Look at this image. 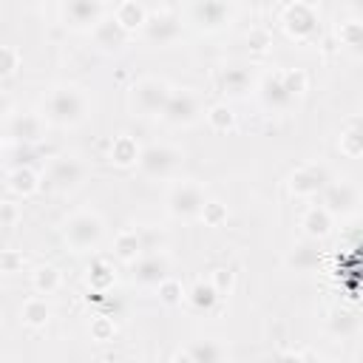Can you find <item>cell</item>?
I'll return each instance as SVG.
<instances>
[{
    "instance_id": "obj_41",
    "label": "cell",
    "mask_w": 363,
    "mask_h": 363,
    "mask_svg": "<svg viewBox=\"0 0 363 363\" xmlns=\"http://www.w3.org/2000/svg\"><path fill=\"white\" fill-rule=\"evenodd\" d=\"M23 267H26V255H23V252H14V250H6V252H3V272H6V275L23 272Z\"/></svg>"
},
{
    "instance_id": "obj_20",
    "label": "cell",
    "mask_w": 363,
    "mask_h": 363,
    "mask_svg": "<svg viewBox=\"0 0 363 363\" xmlns=\"http://www.w3.org/2000/svg\"><path fill=\"white\" fill-rule=\"evenodd\" d=\"M6 190L11 196H20V199H28L40 190V173L31 167V164H23V167H9L6 170Z\"/></svg>"
},
{
    "instance_id": "obj_9",
    "label": "cell",
    "mask_w": 363,
    "mask_h": 363,
    "mask_svg": "<svg viewBox=\"0 0 363 363\" xmlns=\"http://www.w3.org/2000/svg\"><path fill=\"white\" fill-rule=\"evenodd\" d=\"M199 113H201L199 96L193 91H187V88H173L167 102H164V108H162V113H159V119L173 125V128H187V125H193L199 119Z\"/></svg>"
},
{
    "instance_id": "obj_34",
    "label": "cell",
    "mask_w": 363,
    "mask_h": 363,
    "mask_svg": "<svg viewBox=\"0 0 363 363\" xmlns=\"http://www.w3.org/2000/svg\"><path fill=\"white\" fill-rule=\"evenodd\" d=\"M6 153H9L6 167H23V164H31L34 156H37L34 145H6Z\"/></svg>"
},
{
    "instance_id": "obj_39",
    "label": "cell",
    "mask_w": 363,
    "mask_h": 363,
    "mask_svg": "<svg viewBox=\"0 0 363 363\" xmlns=\"http://www.w3.org/2000/svg\"><path fill=\"white\" fill-rule=\"evenodd\" d=\"M210 284H213L221 295H230V292H233V284H235V275H233V269L218 267V269L210 272Z\"/></svg>"
},
{
    "instance_id": "obj_27",
    "label": "cell",
    "mask_w": 363,
    "mask_h": 363,
    "mask_svg": "<svg viewBox=\"0 0 363 363\" xmlns=\"http://www.w3.org/2000/svg\"><path fill=\"white\" fill-rule=\"evenodd\" d=\"M337 147L349 159H360L363 156V119H349L346 122V128L340 130Z\"/></svg>"
},
{
    "instance_id": "obj_1",
    "label": "cell",
    "mask_w": 363,
    "mask_h": 363,
    "mask_svg": "<svg viewBox=\"0 0 363 363\" xmlns=\"http://www.w3.org/2000/svg\"><path fill=\"white\" fill-rule=\"evenodd\" d=\"M43 116L48 125L74 128L88 116V99L74 85H54L43 99Z\"/></svg>"
},
{
    "instance_id": "obj_31",
    "label": "cell",
    "mask_w": 363,
    "mask_h": 363,
    "mask_svg": "<svg viewBox=\"0 0 363 363\" xmlns=\"http://www.w3.org/2000/svg\"><path fill=\"white\" fill-rule=\"evenodd\" d=\"M207 125L216 130V133H227L235 128V113L230 111L227 102H216L207 108Z\"/></svg>"
},
{
    "instance_id": "obj_22",
    "label": "cell",
    "mask_w": 363,
    "mask_h": 363,
    "mask_svg": "<svg viewBox=\"0 0 363 363\" xmlns=\"http://www.w3.org/2000/svg\"><path fill=\"white\" fill-rule=\"evenodd\" d=\"M301 227H303V235L306 238H315V241H323L332 227H335V216L320 204V207H309L301 218Z\"/></svg>"
},
{
    "instance_id": "obj_18",
    "label": "cell",
    "mask_w": 363,
    "mask_h": 363,
    "mask_svg": "<svg viewBox=\"0 0 363 363\" xmlns=\"http://www.w3.org/2000/svg\"><path fill=\"white\" fill-rule=\"evenodd\" d=\"M173 357L176 360H187V363H218V360H227L230 357V349L221 340H190Z\"/></svg>"
},
{
    "instance_id": "obj_13",
    "label": "cell",
    "mask_w": 363,
    "mask_h": 363,
    "mask_svg": "<svg viewBox=\"0 0 363 363\" xmlns=\"http://www.w3.org/2000/svg\"><path fill=\"white\" fill-rule=\"evenodd\" d=\"M326 182H329V173L323 164H303L295 173H289L286 187L295 199H312L326 187Z\"/></svg>"
},
{
    "instance_id": "obj_11",
    "label": "cell",
    "mask_w": 363,
    "mask_h": 363,
    "mask_svg": "<svg viewBox=\"0 0 363 363\" xmlns=\"http://www.w3.org/2000/svg\"><path fill=\"white\" fill-rule=\"evenodd\" d=\"M45 122L40 113H11L6 119V145H37L45 136Z\"/></svg>"
},
{
    "instance_id": "obj_28",
    "label": "cell",
    "mask_w": 363,
    "mask_h": 363,
    "mask_svg": "<svg viewBox=\"0 0 363 363\" xmlns=\"http://www.w3.org/2000/svg\"><path fill=\"white\" fill-rule=\"evenodd\" d=\"M113 17L133 34V31H142V26H145V20H147V11H145V6L136 3V0H122V3L116 6Z\"/></svg>"
},
{
    "instance_id": "obj_17",
    "label": "cell",
    "mask_w": 363,
    "mask_h": 363,
    "mask_svg": "<svg viewBox=\"0 0 363 363\" xmlns=\"http://www.w3.org/2000/svg\"><path fill=\"white\" fill-rule=\"evenodd\" d=\"M216 88L227 99H241L252 91V74L244 65H224L216 71Z\"/></svg>"
},
{
    "instance_id": "obj_32",
    "label": "cell",
    "mask_w": 363,
    "mask_h": 363,
    "mask_svg": "<svg viewBox=\"0 0 363 363\" xmlns=\"http://www.w3.org/2000/svg\"><path fill=\"white\" fill-rule=\"evenodd\" d=\"M113 267L108 264V261H94L91 267H88V286L94 289V292H105L111 284H113Z\"/></svg>"
},
{
    "instance_id": "obj_2",
    "label": "cell",
    "mask_w": 363,
    "mask_h": 363,
    "mask_svg": "<svg viewBox=\"0 0 363 363\" xmlns=\"http://www.w3.org/2000/svg\"><path fill=\"white\" fill-rule=\"evenodd\" d=\"M60 233L62 241L71 247V252H91L105 238V221L94 210H77L62 221Z\"/></svg>"
},
{
    "instance_id": "obj_21",
    "label": "cell",
    "mask_w": 363,
    "mask_h": 363,
    "mask_svg": "<svg viewBox=\"0 0 363 363\" xmlns=\"http://www.w3.org/2000/svg\"><path fill=\"white\" fill-rule=\"evenodd\" d=\"M320 258H323V255H320L318 241H315V238H303V241H298V244L289 250L286 267L295 269V272H312V269L320 267Z\"/></svg>"
},
{
    "instance_id": "obj_23",
    "label": "cell",
    "mask_w": 363,
    "mask_h": 363,
    "mask_svg": "<svg viewBox=\"0 0 363 363\" xmlns=\"http://www.w3.org/2000/svg\"><path fill=\"white\" fill-rule=\"evenodd\" d=\"M113 255L122 264H133L139 255H145V241H142V230H122L113 238Z\"/></svg>"
},
{
    "instance_id": "obj_7",
    "label": "cell",
    "mask_w": 363,
    "mask_h": 363,
    "mask_svg": "<svg viewBox=\"0 0 363 363\" xmlns=\"http://www.w3.org/2000/svg\"><path fill=\"white\" fill-rule=\"evenodd\" d=\"M179 164H182V150L170 145H147L136 162L139 173L147 179H167L176 173Z\"/></svg>"
},
{
    "instance_id": "obj_5",
    "label": "cell",
    "mask_w": 363,
    "mask_h": 363,
    "mask_svg": "<svg viewBox=\"0 0 363 363\" xmlns=\"http://www.w3.org/2000/svg\"><path fill=\"white\" fill-rule=\"evenodd\" d=\"M320 204L335 218H349V216H354L360 210V193L346 179H329L326 187L320 190Z\"/></svg>"
},
{
    "instance_id": "obj_8",
    "label": "cell",
    "mask_w": 363,
    "mask_h": 363,
    "mask_svg": "<svg viewBox=\"0 0 363 363\" xmlns=\"http://www.w3.org/2000/svg\"><path fill=\"white\" fill-rule=\"evenodd\" d=\"M60 17L74 31H94L105 20V0H62Z\"/></svg>"
},
{
    "instance_id": "obj_6",
    "label": "cell",
    "mask_w": 363,
    "mask_h": 363,
    "mask_svg": "<svg viewBox=\"0 0 363 363\" xmlns=\"http://www.w3.org/2000/svg\"><path fill=\"white\" fill-rule=\"evenodd\" d=\"M281 26L284 31L292 37V40H315L318 31H320V17L318 11L309 6V3H289L284 11H281Z\"/></svg>"
},
{
    "instance_id": "obj_38",
    "label": "cell",
    "mask_w": 363,
    "mask_h": 363,
    "mask_svg": "<svg viewBox=\"0 0 363 363\" xmlns=\"http://www.w3.org/2000/svg\"><path fill=\"white\" fill-rule=\"evenodd\" d=\"M20 65H23V54H20L14 45H3V65H0L3 79H11Z\"/></svg>"
},
{
    "instance_id": "obj_35",
    "label": "cell",
    "mask_w": 363,
    "mask_h": 363,
    "mask_svg": "<svg viewBox=\"0 0 363 363\" xmlns=\"http://www.w3.org/2000/svg\"><path fill=\"white\" fill-rule=\"evenodd\" d=\"M281 74H284V82H286V88L292 91L295 99L306 94V88H309V77H306L303 68H286V71H281Z\"/></svg>"
},
{
    "instance_id": "obj_4",
    "label": "cell",
    "mask_w": 363,
    "mask_h": 363,
    "mask_svg": "<svg viewBox=\"0 0 363 363\" xmlns=\"http://www.w3.org/2000/svg\"><path fill=\"white\" fill-rule=\"evenodd\" d=\"M204 187L199 182H176L167 193V213L173 218H182V221H190V218H199L201 216V207H204Z\"/></svg>"
},
{
    "instance_id": "obj_30",
    "label": "cell",
    "mask_w": 363,
    "mask_h": 363,
    "mask_svg": "<svg viewBox=\"0 0 363 363\" xmlns=\"http://www.w3.org/2000/svg\"><path fill=\"white\" fill-rule=\"evenodd\" d=\"M337 40H340L349 51L363 54V20L352 17V20L340 23V26H337Z\"/></svg>"
},
{
    "instance_id": "obj_33",
    "label": "cell",
    "mask_w": 363,
    "mask_h": 363,
    "mask_svg": "<svg viewBox=\"0 0 363 363\" xmlns=\"http://www.w3.org/2000/svg\"><path fill=\"white\" fill-rule=\"evenodd\" d=\"M156 292H159V301H162L164 306H179V303L187 298V292L182 289V284H179L176 278H164V281L156 286Z\"/></svg>"
},
{
    "instance_id": "obj_40",
    "label": "cell",
    "mask_w": 363,
    "mask_h": 363,
    "mask_svg": "<svg viewBox=\"0 0 363 363\" xmlns=\"http://www.w3.org/2000/svg\"><path fill=\"white\" fill-rule=\"evenodd\" d=\"M91 337L94 340H113V320H108V318H94L91 320Z\"/></svg>"
},
{
    "instance_id": "obj_36",
    "label": "cell",
    "mask_w": 363,
    "mask_h": 363,
    "mask_svg": "<svg viewBox=\"0 0 363 363\" xmlns=\"http://www.w3.org/2000/svg\"><path fill=\"white\" fill-rule=\"evenodd\" d=\"M354 326H357V318H354L352 312H346V309H337V312H332V318H329V329H332L335 335H340V337L352 335Z\"/></svg>"
},
{
    "instance_id": "obj_46",
    "label": "cell",
    "mask_w": 363,
    "mask_h": 363,
    "mask_svg": "<svg viewBox=\"0 0 363 363\" xmlns=\"http://www.w3.org/2000/svg\"><path fill=\"white\" fill-rule=\"evenodd\" d=\"M360 357H363V352H360Z\"/></svg>"
},
{
    "instance_id": "obj_26",
    "label": "cell",
    "mask_w": 363,
    "mask_h": 363,
    "mask_svg": "<svg viewBox=\"0 0 363 363\" xmlns=\"http://www.w3.org/2000/svg\"><path fill=\"white\" fill-rule=\"evenodd\" d=\"M111 162L116 164V167H133L136 162H139V156H142V150H139V145L133 142V136H128V133H122V136H113V142H111Z\"/></svg>"
},
{
    "instance_id": "obj_37",
    "label": "cell",
    "mask_w": 363,
    "mask_h": 363,
    "mask_svg": "<svg viewBox=\"0 0 363 363\" xmlns=\"http://www.w3.org/2000/svg\"><path fill=\"white\" fill-rule=\"evenodd\" d=\"M199 218H201L207 227H221V224L227 221V207H224L221 201H204Z\"/></svg>"
},
{
    "instance_id": "obj_10",
    "label": "cell",
    "mask_w": 363,
    "mask_h": 363,
    "mask_svg": "<svg viewBox=\"0 0 363 363\" xmlns=\"http://www.w3.org/2000/svg\"><path fill=\"white\" fill-rule=\"evenodd\" d=\"M184 26H182V17L176 11H153L147 14L145 26H142V37L150 43V45H173L179 37H182Z\"/></svg>"
},
{
    "instance_id": "obj_24",
    "label": "cell",
    "mask_w": 363,
    "mask_h": 363,
    "mask_svg": "<svg viewBox=\"0 0 363 363\" xmlns=\"http://www.w3.org/2000/svg\"><path fill=\"white\" fill-rule=\"evenodd\" d=\"M20 320L31 329H40L51 320V303L43 298V295H31L20 303Z\"/></svg>"
},
{
    "instance_id": "obj_15",
    "label": "cell",
    "mask_w": 363,
    "mask_h": 363,
    "mask_svg": "<svg viewBox=\"0 0 363 363\" xmlns=\"http://www.w3.org/2000/svg\"><path fill=\"white\" fill-rule=\"evenodd\" d=\"M190 23L201 31H218L230 20V9L224 0H193L190 3Z\"/></svg>"
},
{
    "instance_id": "obj_16",
    "label": "cell",
    "mask_w": 363,
    "mask_h": 363,
    "mask_svg": "<svg viewBox=\"0 0 363 363\" xmlns=\"http://www.w3.org/2000/svg\"><path fill=\"white\" fill-rule=\"evenodd\" d=\"M130 278H133V284H139V286H159L164 278H170V264H167V258L159 255V252L139 255V258L130 264Z\"/></svg>"
},
{
    "instance_id": "obj_25",
    "label": "cell",
    "mask_w": 363,
    "mask_h": 363,
    "mask_svg": "<svg viewBox=\"0 0 363 363\" xmlns=\"http://www.w3.org/2000/svg\"><path fill=\"white\" fill-rule=\"evenodd\" d=\"M221 298H224V295L210 284V278H207V281H196V284L187 289V303H190L193 309H199V312H213Z\"/></svg>"
},
{
    "instance_id": "obj_43",
    "label": "cell",
    "mask_w": 363,
    "mask_h": 363,
    "mask_svg": "<svg viewBox=\"0 0 363 363\" xmlns=\"http://www.w3.org/2000/svg\"><path fill=\"white\" fill-rule=\"evenodd\" d=\"M17 218H20L17 204H14V201H3V230H6V233L17 224Z\"/></svg>"
},
{
    "instance_id": "obj_12",
    "label": "cell",
    "mask_w": 363,
    "mask_h": 363,
    "mask_svg": "<svg viewBox=\"0 0 363 363\" xmlns=\"http://www.w3.org/2000/svg\"><path fill=\"white\" fill-rule=\"evenodd\" d=\"M85 179V164L74 156H57L51 159L48 164V176H45V184L57 193H68L74 187H79Z\"/></svg>"
},
{
    "instance_id": "obj_42",
    "label": "cell",
    "mask_w": 363,
    "mask_h": 363,
    "mask_svg": "<svg viewBox=\"0 0 363 363\" xmlns=\"http://www.w3.org/2000/svg\"><path fill=\"white\" fill-rule=\"evenodd\" d=\"M247 43H250L252 51H264V48L269 45V34H267L264 28H252V31L247 34Z\"/></svg>"
},
{
    "instance_id": "obj_44",
    "label": "cell",
    "mask_w": 363,
    "mask_h": 363,
    "mask_svg": "<svg viewBox=\"0 0 363 363\" xmlns=\"http://www.w3.org/2000/svg\"><path fill=\"white\" fill-rule=\"evenodd\" d=\"M349 9H352V14L357 20H363V0H349Z\"/></svg>"
},
{
    "instance_id": "obj_29",
    "label": "cell",
    "mask_w": 363,
    "mask_h": 363,
    "mask_svg": "<svg viewBox=\"0 0 363 363\" xmlns=\"http://www.w3.org/2000/svg\"><path fill=\"white\" fill-rule=\"evenodd\" d=\"M60 284H62V275H60V269L54 264H43V267H37L31 272V286L40 295H54L60 289Z\"/></svg>"
},
{
    "instance_id": "obj_19",
    "label": "cell",
    "mask_w": 363,
    "mask_h": 363,
    "mask_svg": "<svg viewBox=\"0 0 363 363\" xmlns=\"http://www.w3.org/2000/svg\"><path fill=\"white\" fill-rule=\"evenodd\" d=\"M128 37L130 31L116 20V17H105L96 28H94V43L99 51L105 54H119L125 45H128Z\"/></svg>"
},
{
    "instance_id": "obj_45",
    "label": "cell",
    "mask_w": 363,
    "mask_h": 363,
    "mask_svg": "<svg viewBox=\"0 0 363 363\" xmlns=\"http://www.w3.org/2000/svg\"><path fill=\"white\" fill-rule=\"evenodd\" d=\"M23 3H40V0H23Z\"/></svg>"
},
{
    "instance_id": "obj_14",
    "label": "cell",
    "mask_w": 363,
    "mask_h": 363,
    "mask_svg": "<svg viewBox=\"0 0 363 363\" xmlns=\"http://www.w3.org/2000/svg\"><path fill=\"white\" fill-rule=\"evenodd\" d=\"M258 99H261V105H264L267 111H272V113H284V111H289V108L295 105V96H292V91L286 88L281 71L267 74V77L261 79V85H258Z\"/></svg>"
},
{
    "instance_id": "obj_3",
    "label": "cell",
    "mask_w": 363,
    "mask_h": 363,
    "mask_svg": "<svg viewBox=\"0 0 363 363\" xmlns=\"http://www.w3.org/2000/svg\"><path fill=\"white\" fill-rule=\"evenodd\" d=\"M170 85L164 79H156V77H145L139 82H133L130 88V111L136 116H159L167 96H170Z\"/></svg>"
}]
</instances>
